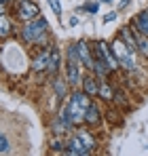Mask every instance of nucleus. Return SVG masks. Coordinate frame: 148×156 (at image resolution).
<instances>
[{
    "label": "nucleus",
    "mask_w": 148,
    "mask_h": 156,
    "mask_svg": "<svg viewBox=\"0 0 148 156\" xmlns=\"http://www.w3.org/2000/svg\"><path fill=\"white\" fill-rule=\"evenodd\" d=\"M117 19V13H108V15H104V23H112Z\"/></svg>",
    "instance_id": "obj_25"
},
{
    "label": "nucleus",
    "mask_w": 148,
    "mask_h": 156,
    "mask_svg": "<svg viewBox=\"0 0 148 156\" xmlns=\"http://www.w3.org/2000/svg\"><path fill=\"white\" fill-rule=\"evenodd\" d=\"M83 9H87L89 13H98V9H99V0H95V2H85V6Z\"/></svg>",
    "instance_id": "obj_24"
},
{
    "label": "nucleus",
    "mask_w": 148,
    "mask_h": 156,
    "mask_svg": "<svg viewBox=\"0 0 148 156\" xmlns=\"http://www.w3.org/2000/svg\"><path fill=\"white\" fill-rule=\"evenodd\" d=\"M99 2H106V4H110V2H114V0H99Z\"/></svg>",
    "instance_id": "obj_28"
},
{
    "label": "nucleus",
    "mask_w": 148,
    "mask_h": 156,
    "mask_svg": "<svg viewBox=\"0 0 148 156\" xmlns=\"http://www.w3.org/2000/svg\"><path fill=\"white\" fill-rule=\"evenodd\" d=\"M110 47H112V51H114V55H117V59H119V63H121L123 70H127V72H135L138 70V51L129 49L123 40H121V36Z\"/></svg>",
    "instance_id": "obj_2"
},
{
    "label": "nucleus",
    "mask_w": 148,
    "mask_h": 156,
    "mask_svg": "<svg viewBox=\"0 0 148 156\" xmlns=\"http://www.w3.org/2000/svg\"><path fill=\"white\" fill-rule=\"evenodd\" d=\"M59 63H61V55H59V49H53L49 57V66H47V72L49 74H55L57 70H59Z\"/></svg>",
    "instance_id": "obj_17"
},
{
    "label": "nucleus",
    "mask_w": 148,
    "mask_h": 156,
    "mask_svg": "<svg viewBox=\"0 0 148 156\" xmlns=\"http://www.w3.org/2000/svg\"><path fill=\"white\" fill-rule=\"evenodd\" d=\"M53 44H47L45 47V51L43 53H38L34 59H32V70L34 72H45L47 70V66H49V57H51V53H53Z\"/></svg>",
    "instance_id": "obj_9"
},
{
    "label": "nucleus",
    "mask_w": 148,
    "mask_h": 156,
    "mask_svg": "<svg viewBox=\"0 0 148 156\" xmlns=\"http://www.w3.org/2000/svg\"><path fill=\"white\" fill-rule=\"evenodd\" d=\"M6 13V9H4V2H0V15H4Z\"/></svg>",
    "instance_id": "obj_26"
},
{
    "label": "nucleus",
    "mask_w": 148,
    "mask_h": 156,
    "mask_svg": "<svg viewBox=\"0 0 148 156\" xmlns=\"http://www.w3.org/2000/svg\"><path fill=\"white\" fill-rule=\"evenodd\" d=\"M135 44H138V53L142 57L148 59V36L142 34V32H135Z\"/></svg>",
    "instance_id": "obj_15"
},
{
    "label": "nucleus",
    "mask_w": 148,
    "mask_h": 156,
    "mask_svg": "<svg viewBox=\"0 0 148 156\" xmlns=\"http://www.w3.org/2000/svg\"><path fill=\"white\" fill-rule=\"evenodd\" d=\"M127 4H129V0H121V2H119V6H121V9H123V6H127Z\"/></svg>",
    "instance_id": "obj_27"
},
{
    "label": "nucleus",
    "mask_w": 148,
    "mask_h": 156,
    "mask_svg": "<svg viewBox=\"0 0 148 156\" xmlns=\"http://www.w3.org/2000/svg\"><path fill=\"white\" fill-rule=\"evenodd\" d=\"M47 30H49L47 19L38 15L36 19L25 21L24 30H21V38L28 44H45L47 42Z\"/></svg>",
    "instance_id": "obj_1"
},
{
    "label": "nucleus",
    "mask_w": 148,
    "mask_h": 156,
    "mask_svg": "<svg viewBox=\"0 0 148 156\" xmlns=\"http://www.w3.org/2000/svg\"><path fill=\"white\" fill-rule=\"evenodd\" d=\"M99 122H102V112H99L98 105L91 101V105H89L87 112H85V125H87V127H95Z\"/></svg>",
    "instance_id": "obj_11"
},
{
    "label": "nucleus",
    "mask_w": 148,
    "mask_h": 156,
    "mask_svg": "<svg viewBox=\"0 0 148 156\" xmlns=\"http://www.w3.org/2000/svg\"><path fill=\"white\" fill-rule=\"evenodd\" d=\"M11 36V19L6 15H0V38H9Z\"/></svg>",
    "instance_id": "obj_18"
},
{
    "label": "nucleus",
    "mask_w": 148,
    "mask_h": 156,
    "mask_svg": "<svg viewBox=\"0 0 148 156\" xmlns=\"http://www.w3.org/2000/svg\"><path fill=\"white\" fill-rule=\"evenodd\" d=\"M133 30H135V32H142V34L148 36V9L142 11L138 17H133Z\"/></svg>",
    "instance_id": "obj_13"
},
{
    "label": "nucleus",
    "mask_w": 148,
    "mask_h": 156,
    "mask_svg": "<svg viewBox=\"0 0 148 156\" xmlns=\"http://www.w3.org/2000/svg\"><path fill=\"white\" fill-rule=\"evenodd\" d=\"M9 152H11V144H9L6 135L0 131V154H9Z\"/></svg>",
    "instance_id": "obj_20"
},
{
    "label": "nucleus",
    "mask_w": 148,
    "mask_h": 156,
    "mask_svg": "<svg viewBox=\"0 0 148 156\" xmlns=\"http://www.w3.org/2000/svg\"><path fill=\"white\" fill-rule=\"evenodd\" d=\"M61 146H64V141H61V137L57 135V137L51 141V150H53V152H61Z\"/></svg>",
    "instance_id": "obj_23"
},
{
    "label": "nucleus",
    "mask_w": 148,
    "mask_h": 156,
    "mask_svg": "<svg viewBox=\"0 0 148 156\" xmlns=\"http://www.w3.org/2000/svg\"><path fill=\"white\" fill-rule=\"evenodd\" d=\"M80 87H83V91H85L91 99L98 97V91H99L98 76H93V74H85V76H83V82H80Z\"/></svg>",
    "instance_id": "obj_10"
},
{
    "label": "nucleus",
    "mask_w": 148,
    "mask_h": 156,
    "mask_svg": "<svg viewBox=\"0 0 148 156\" xmlns=\"http://www.w3.org/2000/svg\"><path fill=\"white\" fill-rule=\"evenodd\" d=\"M47 2H49L51 11H53V13L59 17V15H61V2H59V0H47Z\"/></svg>",
    "instance_id": "obj_22"
},
{
    "label": "nucleus",
    "mask_w": 148,
    "mask_h": 156,
    "mask_svg": "<svg viewBox=\"0 0 148 156\" xmlns=\"http://www.w3.org/2000/svg\"><path fill=\"white\" fill-rule=\"evenodd\" d=\"M76 135H78V137H80V141H83V144H85V146H87V148L93 152V148L98 146V141H95V137L91 135V131L80 129V131H76Z\"/></svg>",
    "instance_id": "obj_16"
},
{
    "label": "nucleus",
    "mask_w": 148,
    "mask_h": 156,
    "mask_svg": "<svg viewBox=\"0 0 148 156\" xmlns=\"http://www.w3.org/2000/svg\"><path fill=\"white\" fill-rule=\"evenodd\" d=\"M64 70H66V80H68V84L76 89V87H80V82H83V72H80V63L78 61H72V59H66V63H64Z\"/></svg>",
    "instance_id": "obj_5"
},
{
    "label": "nucleus",
    "mask_w": 148,
    "mask_h": 156,
    "mask_svg": "<svg viewBox=\"0 0 148 156\" xmlns=\"http://www.w3.org/2000/svg\"><path fill=\"white\" fill-rule=\"evenodd\" d=\"M0 2H4V4H6V2H11V0H0Z\"/></svg>",
    "instance_id": "obj_29"
},
{
    "label": "nucleus",
    "mask_w": 148,
    "mask_h": 156,
    "mask_svg": "<svg viewBox=\"0 0 148 156\" xmlns=\"http://www.w3.org/2000/svg\"><path fill=\"white\" fill-rule=\"evenodd\" d=\"M121 40H123L129 49L138 51V44H135V30H133V27H129V26L121 27Z\"/></svg>",
    "instance_id": "obj_12"
},
{
    "label": "nucleus",
    "mask_w": 148,
    "mask_h": 156,
    "mask_svg": "<svg viewBox=\"0 0 148 156\" xmlns=\"http://www.w3.org/2000/svg\"><path fill=\"white\" fill-rule=\"evenodd\" d=\"M112 101L119 105H123V108H127V99H125V93H121V91H114V97H112Z\"/></svg>",
    "instance_id": "obj_21"
},
{
    "label": "nucleus",
    "mask_w": 148,
    "mask_h": 156,
    "mask_svg": "<svg viewBox=\"0 0 148 156\" xmlns=\"http://www.w3.org/2000/svg\"><path fill=\"white\" fill-rule=\"evenodd\" d=\"M76 51H78V59H80V66H85L89 72H93V63H95V59H93V49L89 47V42L87 40H78L76 42Z\"/></svg>",
    "instance_id": "obj_7"
},
{
    "label": "nucleus",
    "mask_w": 148,
    "mask_h": 156,
    "mask_svg": "<svg viewBox=\"0 0 148 156\" xmlns=\"http://www.w3.org/2000/svg\"><path fill=\"white\" fill-rule=\"evenodd\" d=\"M66 154H70V156H89L91 150L80 141L78 135H72V137L68 139V144H66Z\"/></svg>",
    "instance_id": "obj_8"
},
{
    "label": "nucleus",
    "mask_w": 148,
    "mask_h": 156,
    "mask_svg": "<svg viewBox=\"0 0 148 156\" xmlns=\"http://www.w3.org/2000/svg\"><path fill=\"white\" fill-rule=\"evenodd\" d=\"M17 15H19L21 21H30V19H36V17L40 15V9H38V4L32 2V0H19V4H17Z\"/></svg>",
    "instance_id": "obj_6"
},
{
    "label": "nucleus",
    "mask_w": 148,
    "mask_h": 156,
    "mask_svg": "<svg viewBox=\"0 0 148 156\" xmlns=\"http://www.w3.org/2000/svg\"><path fill=\"white\" fill-rule=\"evenodd\" d=\"M98 97L102 101H112V97H114V89L108 84V82H104V80H99V91H98Z\"/></svg>",
    "instance_id": "obj_14"
},
{
    "label": "nucleus",
    "mask_w": 148,
    "mask_h": 156,
    "mask_svg": "<svg viewBox=\"0 0 148 156\" xmlns=\"http://www.w3.org/2000/svg\"><path fill=\"white\" fill-rule=\"evenodd\" d=\"M68 104H70L74 127L85 125V112H87V108L91 105V97H89L85 91H74L72 95H70V99H68Z\"/></svg>",
    "instance_id": "obj_3"
},
{
    "label": "nucleus",
    "mask_w": 148,
    "mask_h": 156,
    "mask_svg": "<svg viewBox=\"0 0 148 156\" xmlns=\"http://www.w3.org/2000/svg\"><path fill=\"white\" fill-rule=\"evenodd\" d=\"M53 84H55V91H57V95H59V97H66V87H70V84H68V80L55 78V80H53Z\"/></svg>",
    "instance_id": "obj_19"
},
{
    "label": "nucleus",
    "mask_w": 148,
    "mask_h": 156,
    "mask_svg": "<svg viewBox=\"0 0 148 156\" xmlns=\"http://www.w3.org/2000/svg\"><path fill=\"white\" fill-rule=\"evenodd\" d=\"M91 49H93V59L108 63L112 70H119V68H121V63H119L117 55H114V51H112V47H110V44H106L104 40H95Z\"/></svg>",
    "instance_id": "obj_4"
}]
</instances>
